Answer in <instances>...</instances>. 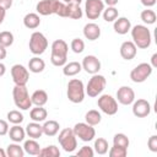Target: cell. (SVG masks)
Wrapping results in <instances>:
<instances>
[{"instance_id":"obj_26","label":"cell","mask_w":157,"mask_h":157,"mask_svg":"<svg viewBox=\"0 0 157 157\" xmlns=\"http://www.w3.org/2000/svg\"><path fill=\"white\" fill-rule=\"evenodd\" d=\"M82 70V66L78 61H70L63 66V74L65 76H75Z\"/></svg>"},{"instance_id":"obj_23","label":"cell","mask_w":157,"mask_h":157,"mask_svg":"<svg viewBox=\"0 0 157 157\" xmlns=\"http://www.w3.org/2000/svg\"><path fill=\"white\" fill-rule=\"evenodd\" d=\"M26 134L31 137V139H39L42 135H43V128L39 123L37 121H33V123H29L27 124L26 126Z\"/></svg>"},{"instance_id":"obj_33","label":"cell","mask_w":157,"mask_h":157,"mask_svg":"<svg viewBox=\"0 0 157 157\" xmlns=\"http://www.w3.org/2000/svg\"><path fill=\"white\" fill-rule=\"evenodd\" d=\"M94 152L98 155H105L108 152V141L103 137H98L94 140Z\"/></svg>"},{"instance_id":"obj_29","label":"cell","mask_w":157,"mask_h":157,"mask_svg":"<svg viewBox=\"0 0 157 157\" xmlns=\"http://www.w3.org/2000/svg\"><path fill=\"white\" fill-rule=\"evenodd\" d=\"M23 150H25V152L28 153V155L38 156V153H39V151H40V146H39V144L36 141V139H29V140H26V141H25Z\"/></svg>"},{"instance_id":"obj_50","label":"cell","mask_w":157,"mask_h":157,"mask_svg":"<svg viewBox=\"0 0 157 157\" xmlns=\"http://www.w3.org/2000/svg\"><path fill=\"white\" fill-rule=\"evenodd\" d=\"M5 72H6V66H5L2 63H0V77H1V76H4V75H5Z\"/></svg>"},{"instance_id":"obj_49","label":"cell","mask_w":157,"mask_h":157,"mask_svg":"<svg viewBox=\"0 0 157 157\" xmlns=\"http://www.w3.org/2000/svg\"><path fill=\"white\" fill-rule=\"evenodd\" d=\"M118 1H119V0H104L103 2L107 4L108 6H115V5L118 4Z\"/></svg>"},{"instance_id":"obj_24","label":"cell","mask_w":157,"mask_h":157,"mask_svg":"<svg viewBox=\"0 0 157 157\" xmlns=\"http://www.w3.org/2000/svg\"><path fill=\"white\" fill-rule=\"evenodd\" d=\"M23 25L25 27L29 28V29H34L40 25V18L38 13L34 12H29L23 17Z\"/></svg>"},{"instance_id":"obj_15","label":"cell","mask_w":157,"mask_h":157,"mask_svg":"<svg viewBox=\"0 0 157 157\" xmlns=\"http://www.w3.org/2000/svg\"><path fill=\"white\" fill-rule=\"evenodd\" d=\"M81 66L87 74L94 75V74H98V71L101 70V61L94 55H86L82 60Z\"/></svg>"},{"instance_id":"obj_22","label":"cell","mask_w":157,"mask_h":157,"mask_svg":"<svg viewBox=\"0 0 157 157\" xmlns=\"http://www.w3.org/2000/svg\"><path fill=\"white\" fill-rule=\"evenodd\" d=\"M29 117L33 121H37V123H40V121H44L48 117V112L45 108H43L42 105H36L34 108L31 109L29 112Z\"/></svg>"},{"instance_id":"obj_8","label":"cell","mask_w":157,"mask_h":157,"mask_svg":"<svg viewBox=\"0 0 157 157\" xmlns=\"http://www.w3.org/2000/svg\"><path fill=\"white\" fill-rule=\"evenodd\" d=\"M105 85H107L105 77L103 75L94 74L90 78L85 92L88 94V97H97L98 94H101L103 92V90L105 88Z\"/></svg>"},{"instance_id":"obj_11","label":"cell","mask_w":157,"mask_h":157,"mask_svg":"<svg viewBox=\"0 0 157 157\" xmlns=\"http://www.w3.org/2000/svg\"><path fill=\"white\" fill-rule=\"evenodd\" d=\"M98 108L107 115H114L118 112V102L110 94H102L97 101Z\"/></svg>"},{"instance_id":"obj_10","label":"cell","mask_w":157,"mask_h":157,"mask_svg":"<svg viewBox=\"0 0 157 157\" xmlns=\"http://www.w3.org/2000/svg\"><path fill=\"white\" fill-rule=\"evenodd\" d=\"M72 131L76 135V137H78L80 140H82L85 142L92 141L94 139V136H96L94 128L92 125L87 124V123H77V124H75Z\"/></svg>"},{"instance_id":"obj_38","label":"cell","mask_w":157,"mask_h":157,"mask_svg":"<svg viewBox=\"0 0 157 157\" xmlns=\"http://www.w3.org/2000/svg\"><path fill=\"white\" fill-rule=\"evenodd\" d=\"M23 119V114L20 110H10L7 113V120L12 124H21Z\"/></svg>"},{"instance_id":"obj_47","label":"cell","mask_w":157,"mask_h":157,"mask_svg":"<svg viewBox=\"0 0 157 157\" xmlns=\"http://www.w3.org/2000/svg\"><path fill=\"white\" fill-rule=\"evenodd\" d=\"M153 69L157 67V53H155L152 56H151V64H150Z\"/></svg>"},{"instance_id":"obj_19","label":"cell","mask_w":157,"mask_h":157,"mask_svg":"<svg viewBox=\"0 0 157 157\" xmlns=\"http://www.w3.org/2000/svg\"><path fill=\"white\" fill-rule=\"evenodd\" d=\"M83 36L88 39V40H96L101 37V28L98 25L90 22L87 25H85L83 27Z\"/></svg>"},{"instance_id":"obj_30","label":"cell","mask_w":157,"mask_h":157,"mask_svg":"<svg viewBox=\"0 0 157 157\" xmlns=\"http://www.w3.org/2000/svg\"><path fill=\"white\" fill-rule=\"evenodd\" d=\"M85 120H86L87 124L94 126V125H98V124L101 123V120H102V115H101V113H99L98 110H96V109H91V110H88V112L86 113V115H85Z\"/></svg>"},{"instance_id":"obj_41","label":"cell","mask_w":157,"mask_h":157,"mask_svg":"<svg viewBox=\"0 0 157 157\" xmlns=\"http://www.w3.org/2000/svg\"><path fill=\"white\" fill-rule=\"evenodd\" d=\"M94 155V151L92 147L90 146H82L77 152H76V156L77 157H93Z\"/></svg>"},{"instance_id":"obj_14","label":"cell","mask_w":157,"mask_h":157,"mask_svg":"<svg viewBox=\"0 0 157 157\" xmlns=\"http://www.w3.org/2000/svg\"><path fill=\"white\" fill-rule=\"evenodd\" d=\"M151 113V104L148 101L140 98L132 102V114L137 118H145Z\"/></svg>"},{"instance_id":"obj_27","label":"cell","mask_w":157,"mask_h":157,"mask_svg":"<svg viewBox=\"0 0 157 157\" xmlns=\"http://www.w3.org/2000/svg\"><path fill=\"white\" fill-rule=\"evenodd\" d=\"M31 101H32V104L34 105H44L47 102H48V94L44 90H37L32 93L31 96Z\"/></svg>"},{"instance_id":"obj_37","label":"cell","mask_w":157,"mask_h":157,"mask_svg":"<svg viewBox=\"0 0 157 157\" xmlns=\"http://www.w3.org/2000/svg\"><path fill=\"white\" fill-rule=\"evenodd\" d=\"M13 43V34L10 31H2L0 32V44L5 48L12 45Z\"/></svg>"},{"instance_id":"obj_44","label":"cell","mask_w":157,"mask_h":157,"mask_svg":"<svg viewBox=\"0 0 157 157\" xmlns=\"http://www.w3.org/2000/svg\"><path fill=\"white\" fill-rule=\"evenodd\" d=\"M0 6L5 10H7L12 6V0H0Z\"/></svg>"},{"instance_id":"obj_18","label":"cell","mask_w":157,"mask_h":157,"mask_svg":"<svg viewBox=\"0 0 157 157\" xmlns=\"http://www.w3.org/2000/svg\"><path fill=\"white\" fill-rule=\"evenodd\" d=\"M82 9L80 7L78 4L75 2H69L65 5V13L64 17H69L72 20H80L82 17Z\"/></svg>"},{"instance_id":"obj_43","label":"cell","mask_w":157,"mask_h":157,"mask_svg":"<svg viewBox=\"0 0 157 157\" xmlns=\"http://www.w3.org/2000/svg\"><path fill=\"white\" fill-rule=\"evenodd\" d=\"M9 124H7V121H5V120H2V119H0V136H4V135H6L7 132H9Z\"/></svg>"},{"instance_id":"obj_9","label":"cell","mask_w":157,"mask_h":157,"mask_svg":"<svg viewBox=\"0 0 157 157\" xmlns=\"http://www.w3.org/2000/svg\"><path fill=\"white\" fill-rule=\"evenodd\" d=\"M152 70H153V67L148 63H141V64H139L137 66H135L131 70L130 78L135 83H141V82L146 81L151 76Z\"/></svg>"},{"instance_id":"obj_45","label":"cell","mask_w":157,"mask_h":157,"mask_svg":"<svg viewBox=\"0 0 157 157\" xmlns=\"http://www.w3.org/2000/svg\"><path fill=\"white\" fill-rule=\"evenodd\" d=\"M141 4L146 7H151L156 4V0H141Z\"/></svg>"},{"instance_id":"obj_4","label":"cell","mask_w":157,"mask_h":157,"mask_svg":"<svg viewBox=\"0 0 157 157\" xmlns=\"http://www.w3.org/2000/svg\"><path fill=\"white\" fill-rule=\"evenodd\" d=\"M12 97H13L15 105L17 108L22 110H27L32 107V101H31V97H29V93L26 86L15 85L12 90Z\"/></svg>"},{"instance_id":"obj_28","label":"cell","mask_w":157,"mask_h":157,"mask_svg":"<svg viewBox=\"0 0 157 157\" xmlns=\"http://www.w3.org/2000/svg\"><path fill=\"white\" fill-rule=\"evenodd\" d=\"M42 128H43V134L44 135L55 136L58 134V131H59L60 125H59V123L56 120H48L42 125Z\"/></svg>"},{"instance_id":"obj_51","label":"cell","mask_w":157,"mask_h":157,"mask_svg":"<svg viewBox=\"0 0 157 157\" xmlns=\"http://www.w3.org/2000/svg\"><path fill=\"white\" fill-rule=\"evenodd\" d=\"M63 2H65V4H69V2H75V4H81L82 2V0H63Z\"/></svg>"},{"instance_id":"obj_16","label":"cell","mask_w":157,"mask_h":157,"mask_svg":"<svg viewBox=\"0 0 157 157\" xmlns=\"http://www.w3.org/2000/svg\"><path fill=\"white\" fill-rule=\"evenodd\" d=\"M117 99L120 104L129 105L135 101V92L129 86H121L117 91Z\"/></svg>"},{"instance_id":"obj_35","label":"cell","mask_w":157,"mask_h":157,"mask_svg":"<svg viewBox=\"0 0 157 157\" xmlns=\"http://www.w3.org/2000/svg\"><path fill=\"white\" fill-rule=\"evenodd\" d=\"M103 20L107 21V22H113L118 18L119 13H118V10L114 7V6H108L105 10H103Z\"/></svg>"},{"instance_id":"obj_39","label":"cell","mask_w":157,"mask_h":157,"mask_svg":"<svg viewBox=\"0 0 157 157\" xmlns=\"http://www.w3.org/2000/svg\"><path fill=\"white\" fill-rule=\"evenodd\" d=\"M128 155V148L113 145V147L109 150V157H125Z\"/></svg>"},{"instance_id":"obj_2","label":"cell","mask_w":157,"mask_h":157,"mask_svg":"<svg viewBox=\"0 0 157 157\" xmlns=\"http://www.w3.org/2000/svg\"><path fill=\"white\" fill-rule=\"evenodd\" d=\"M69 45L64 39H55L52 43L50 61L54 66H64L67 60Z\"/></svg>"},{"instance_id":"obj_17","label":"cell","mask_w":157,"mask_h":157,"mask_svg":"<svg viewBox=\"0 0 157 157\" xmlns=\"http://www.w3.org/2000/svg\"><path fill=\"white\" fill-rule=\"evenodd\" d=\"M136 52H137V48L136 45L134 44V42L131 40H126V42H123L121 45H120V55L123 59L125 60H131L135 58L136 55Z\"/></svg>"},{"instance_id":"obj_1","label":"cell","mask_w":157,"mask_h":157,"mask_svg":"<svg viewBox=\"0 0 157 157\" xmlns=\"http://www.w3.org/2000/svg\"><path fill=\"white\" fill-rule=\"evenodd\" d=\"M65 5L66 4L60 1V0H40L37 4L36 10L42 16H48V15L55 13L60 17H64Z\"/></svg>"},{"instance_id":"obj_25","label":"cell","mask_w":157,"mask_h":157,"mask_svg":"<svg viewBox=\"0 0 157 157\" xmlns=\"http://www.w3.org/2000/svg\"><path fill=\"white\" fill-rule=\"evenodd\" d=\"M28 69L31 72L34 74H39L45 69V63L43 59H40L39 56H33L32 59H29L28 61Z\"/></svg>"},{"instance_id":"obj_5","label":"cell","mask_w":157,"mask_h":157,"mask_svg":"<svg viewBox=\"0 0 157 157\" xmlns=\"http://www.w3.org/2000/svg\"><path fill=\"white\" fill-rule=\"evenodd\" d=\"M67 98L72 103H81L85 98V86L78 78H71L67 83Z\"/></svg>"},{"instance_id":"obj_21","label":"cell","mask_w":157,"mask_h":157,"mask_svg":"<svg viewBox=\"0 0 157 157\" xmlns=\"http://www.w3.org/2000/svg\"><path fill=\"white\" fill-rule=\"evenodd\" d=\"M9 136L10 139L13 141V142H21L25 140V135H26V131L23 128H21L18 124H13V126H11L9 129Z\"/></svg>"},{"instance_id":"obj_48","label":"cell","mask_w":157,"mask_h":157,"mask_svg":"<svg viewBox=\"0 0 157 157\" xmlns=\"http://www.w3.org/2000/svg\"><path fill=\"white\" fill-rule=\"evenodd\" d=\"M5 16H6V10H5V9H2V7L0 6V25L4 22Z\"/></svg>"},{"instance_id":"obj_40","label":"cell","mask_w":157,"mask_h":157,"mask_svg":"<svg viewBox=\"0 0 157 157\" xmlns=\"http://www.w3.org/2000/svg\"><path fill=\"white\" fill-rule=\"evenodd\" d=\"M70 47H71V49H72L74 53L80 54V53H82V52L85 50V42H83L81 38H74V39L71 40Z\"/></svg>"},{"instance_id":"obj_3","label":"cell","mask_w":157,"mask_h":157,"mask_svg":"<svg viewBox=\"0 0 157 157\" xmlns=\"http://www.w3.org/2000/svg\"><path fill=\"white\" fill-rule=\"evenodd\" d=\"M131 31V37H132V42L136 45V48L140 49H146L151 45V32L150 29L144 26V25H136L132 28H130Z\"/></svg>"},{"instance_id":"obj_34","label":"cell","mask_w":157,"mask_h":157,"mask_svg":"<svg viewBox=\"0 0 157 157\" xmlns=\"http://www.w3.org/2000/svg\"><path fill=\"white\" fill-rule=\"evenodd\" d=\"M140 17H141L142 22L146 23V25H153V23L156 22V20H157L156 12H155L153 10H151V9H146V10H144V11L141 12Z\"/></svg>"},{"instance_id":"obj_12","label":"cell","mask_w":157,"mask_h":157,"mask_svg":"<svg viewBox=\"0 0 157 157\" xmlns=\"http://www.w3.org/2000/svg\"><path fill=\"white\" fill-rule=\"evenodd\" d=\"M11 76H12V81L15 82V85H18V86H26L29 80L28 69H26L21 64H15L11 67Z\"/></svg>"},{"instance_id":"obj_46","label":"cell","mask_w":157,"mask_h":157,"mask_svg":"<svg viewBox=\"0 0 157 157\" xmlns=\"http://www.w3.org/2000/svg\"><path fill=\"white\" fill-rule=\"evenodd\" d=\"M6 55H7V52H6V48H5V47H2V45L0 44V60H2V59H5V58H6Z\"/></svg>"},{"instance_id":"obj_20","label":"cell","mask_w":157,"mask_h":157,"mask_svg":"<svg viewBox=\"0 0 157 157\" xmlns=\"http://www.w3.org/2000/svg\"><path fill=\"white\" fill-rule=\"evenodd\" d=\"M113 27L118 34H126L131 28V23H130V20H128L126 17H118L114 21Z\"/></svg>"},{"instance_id":"obj_42","label":"cell","mask_w":157,"mask_h":157,"mask_svg":"<svg viewBox=\"0 0 157 157\" xmlns=\"http://www.w3.org/2000/svg\"><path fill=\"white\" fill-rule=\"evenodd\" d=\"M147 146H148V148H150L151 152H157V135H152L148 139Z\"/></svg>"},{"instance_id":"obj_31","label":"cell","mask_w":157,"mask_h":157,"mask_svg":"<svg viewBox=\"0 0 157 157\" xmlns=\"http://www.w3.org/2000/svg\"><path fill=\"white\" fill-rule=\"evenodd\" d=\"M23 155H25V150L17 142L10 144L6 148V156L9 157H23Z\"/></svg>"},{"instance_id":"obj_36","label":"cell","mask_w":157,"mask_h":157,"mask_svg":"<svg viewBox=\"0 0 157 157\" xmlns=\"http://www.w3.org/2000/svg\"><path fill=\"white\" fill-rule=\"evenodd\" d=\"M129 144H130V141H129L128 136L125 134H123V132H118L113 137V145H117V146H121V147H126L128 148L129 147Z\"/></svg>"},{"instance_id":"obj_13","label":"cell","mask_w":157,"mask_h":157,"mask_svg":"<svg viewBox=\"0 0 157 157\" xmlns=\"http://www.w3.org/2000/svg\"><path fill=\"white\" fill-rule=\"evenodd\" d=\"M104 10V2L102 0H86L85 12L88 20H96Z\"/></svg>"},{"instance_id":"obj_32","label":"cell","mask_w":157,"mask_h":157,"mask_svg":"<svg viewBox=\"0 0 157 157\" xmlns=\"http://www.w3.org/2000/svg\"><path fill=\"white\" fill-rule=\"evenodd\" d=\"M38 156L39 157H59L60 156V151L55 145H49V146H47L44 148H40Z\"/></svg>"},{"instance_id":"obj_52","label":"cell","mask_w":157,"mask_h":157,"mask_svg":"<svg viewBox=\"0 0 157 157\" xmlns=\"http://www.w3.org/2000/svg\"><path fill=\"white\" fill-rule=\"evenodd\" d=\"M0 157H6V151H4L2 148H0Z\"/></svg>"},{"instance_id":"obj_6","label":"cell","mask_w":157,"mask_h":157,"mask_svg":"<svg viewBox=\"0 0 157 157\" xmlns=\"http://www.w3.org/2000/svg\"><path fill=\"white\" fill-rule=\"evenodd\" d=\"M58 141L60 144V146L63 147V150L65 152H74L77 147V140H76V135L74 134L72 129H63L59 132V137Z\"/></svg>"},{"instance_id":"obj_7","label":"cell","mask_w":157,"mask_h":157,"mask_svg":"<svg viewBox=\"0 0 157 157\" xmlns=\"http://www.w3.org/2000/svg\"><path fill=\"white\" fill-rule=\"evenodd\" d=\"M29 50L34 55L43 54L48 48V39L42 32H33L29 38Z\"/></svg>"}]
</instances>
